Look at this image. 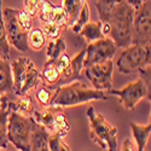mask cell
Listing matches in <instances>:
<instances>
[{
    "instance_id": "25",
    "label": "cell",
    "mask_w": 151,
    "mask_h": 151,
    "mask_svg": "<svg viewBox=\"0 0 151 151\" xmlns=\"http://www.w3.org/2000/svg\"><path fill=\"white\" fill-rule=\"evenodd\" d=\"M85 55H86V48H83L81 52H79L75 57L70 59V69H71V75L70 80H81V74L83 70V60H85Z\"/></svg>"
},
{
    "instance_id": "17",
    "label": "cell",
    "mask_w": 151,
    "mask_h": 151,
    "mask_svg": "<svg viewBox=\"0 0 151 151\" xmlns=\"http://www.w3.org/2000/svg\"><path fill=\"white\" fill-rule=\"evenodd\" d=\"M14 91V80L10 60L0 58V94H9Z\"/></svg>"
},
{
    "instance_id": "2",
    "label": "cell",
    "mask_w": 151,
    "mask_h": 151,
    "mask_svg": "<svg viewBox=\"0 0 151 151\" xmlns=\"http://www.w3.org/2000/svg\"><path fill=\"white\" fill-rule=\"evenodd\" d=\"M134 9L126 1H122L109 19V37L115 42L117 48H124L132 44Z\"/></svg>"
},
{
    "instance_id": "20",
    "label": "cell",
    "mask_w": 151,
    "mask_h": 151,
    "mask_svg": "<svg viewBox=\"0 0 151 151\" xmlns=\"http://www.w3.org/2000/svg\"><path fill=\"white\" fill-rule=\"evenodd\" d=\"M86 3V0H62V7L68 16V27L70 28L75 19L78 18L80 11Z\"/></svg>"
},
{
    "instance_id": "14",
    "label": "cell",
    "mask_w": 151,
    "mask_h": 151,
    "mask_svg": "<svg viewBox=\"0 0 151 151\" xmlns=\"http://www.w3.org/2000/svg\"><path fill=\"white\" fill-rule=\"evenodd\" d=\"M50 132L42 124L37 123L35 121V124L32 131L30 135V150L33 151H47L48 150V138Z\"/></svg>"
},
{
    "instance_id": "5",
    "label": "cell",
    "mask_w": 151,
    "mask_h": 151,
    "mask_svg": "<svg viewBox=\"0 0 151 151\" xmlns=\"http://www.w3.org/2000/svg\"><path fill=\"white\" fill-rule=\"evenodd\" d=\"M35 124L32 116L11 110L7 117V139L17 150L30 151V135Z\"/></svg>"
},
{
    "instance_id": "1",
    "label": "cell",
    "mask_w": 151,
    "mask_h": 151,
    "mask_svg": "<svg viewBox=\"0 0 151 151\" xmlns=\"http://www.w3.org/2000/svg\"><path fill=\"white\" fill-rule=\"evenodd\" d=\"M108 97L103 91H98L90 87L81 80H74L64 86H59L55 90L50 100V106L67 108L79 104H85L92 100H106Z\"/></svg>"
},
{
    "instance_id": "13",
    "label": "cell",
    "mask_w": 151,
    "mask_h": 151,
    "mask_svg": "<svg viewBox=\"0 0 151 151\" xmlns=\"http://www.w3.org/2000/svg\"><path fill=\"white\" fill-rule=\"evenodd\" d=\"M37 14L44 23H55L60 27L68 26V16L64 9L62 6H57L50 0H45Z\"/></svg>"
},
{
    "instance_id": "26",
    "label": "cell",
    "mask_w": 151,
    "mask_h": 151,
    "mask_svg": "<svg viewBox=\"0 0 151 151\" xmlns=\"http://www.w3.org/2000/svg\"><path fill=\"white\" fill-rule=\"evenodd\" d=\"M41 75H42V80L47 81L50 85H55L62 79V74L57 69L55 62H46Z\"/></svg>"
},
{
    "instance_id": "24",
    "label": "cell",
    "mask_w": 151,
    "mask_h": 151,
    "mask_svg": "<svg viewBox=\"0 0 151 151\" xmlns=\"http://www.w3.org/2000/svg\"><path fill=\"white\" fill-rule=\"evenodd\" d=\"M27 41H28V47H30L34 51H40L46 44V35L44 34L42 29L34 28L28 32Z\"/></svg>"
},
{
    "instance_id": "8",
    "label": "cell",
    "mask_w": 151,
    "mask_h": 151,
    "mask_svg": "<svg viewBox=\"0 0 151 151\" xmlns=\"http://www.w3.org/2000/svg\"><path fill=\"white\" fill-rule=\"evenodd\" d=\"M151 42V3L145 1L134 10L133 27H132V44L146 45Z\"/></svg>"
},
{
    "instance_id": "35",
    "label": "cell",
    "mask_w": 151,
    "mask_h": 151,
    "mask_svg": "<svg viewBox=\"0 0 151 151\" xmlns=\"http://www.w3.org/2000/svg\"><path fill=\"white\" fill-rule=\"evenodd\" d=\"M50 1H51V3H53V4H56V5H57V4L59 3V1H62V0H50Z\"/></svg>"
},
{
    "instance_id": "6",
    "label": "cell",
    "mask_w": 151,
    "mask_h": 151,
    "mask_svg": "<svg viewBox=\"0 0 151 151\" xmlns=\"http://www.w3.org/2000/svg\"><path fill=\"white\" fill-rule=\"evenodd\" d=\"M151 58V44L138 45L131 44L124 47L120 56L116 58V68L121 74L129 75L139 71L150 64Z\"/></svg>"
},
{
    "instance_id": "4",
    "label": "cell",
    "mask_w": 151,
    "mask_h": 151,
    "mask_svg": "<svg viewBox=\"0 0 151 151\" xmlns=\"http://www.w3.org/2000/svg\"><path fill=\"white\" fill-rule=\"evenodd\" d=\"M87 117L90 121L91 139L102 149L106 151L119 150L117 145V128L110 124L105 117L96 111L93 106L87 109Z\"/></svg>"
},
{
    "instance_id": "28",
    "label": "cell",
    "mask_w": 151,
    "mask_h": 151,
    "mask_svg": "<svg viewBox=\"0 0 151 151\" xmlns=\"http://www.w3.org/2000/svg\"><path fill=\"white\" fill-rule=\"evenodd\" d=\"M63 138L59 133H51L48 138V150L51 151H62V150H65L69 151V146L63 142Z\"/></svg>"
},
{
    "instance_id": "36",
    "label": "cell",
    "mask_w": 151,
    "mask_h": 151,
    "mask_svg": "<svg viewBox=\"0 0 151 151\" xmlns=\"http://www.w3.org/2000/svg\"><path fill=\"white\" fill-rule=\"evenodd\" d=\"M0 104H1V96H0Z\"/></svg>"
},
{
    "instance_id": "11",
    "label": "cell",
    "mask_w": 151,
    "mask_h": 151,
    "mask_svg": "<svg viewBox=\"0 0 151 151\" xmlns=\"http://www.w3.org/2000/svg\"><path fill=\"white\" fill-rule=\"evenodd\" d=\"M117 46L109 36L90 42L86 47V55L83 60V67H88L96 63H103L110 59H114L117 52Z\"/></svg>"
},
{
    "instance_id": "32",
    "label": "cell",
    "mask_w": 151,
    "mask_h": 151,
    "mask_svg": "<svg viewBox=\"0 0 151 151\" xmlns=\"http://www.w3.org/2000/svg\"><path fill=\"white\" fill-rule=\"evenodd\" d=\"M51 91L47 90L46 87H41V88L37 90L36 92V98L39 100V103L42 106H50V100H51Z\"/></svg>"
},
{
    "instance_id": "27",
    "label": "cell",
    "mask_w": 151,
    "mask_h": 151,
    "mask_svg": "<svg viewBox=\"0 0 151 151\" xmlns=\"http://www.w3.org/2000/svg\"><path fill=\"white\" fill-rule=\"evenodd\" d=\"M88 21H90V9H88V4L85 3L83 6H82V9H81V11H80L79 16H78V18L75 19V22L73 23V26H71L70 28H71V30H73L74 33L79 34L80 29H81Z\"/></svg>"
},
{
    "instance_id": "23",
    "label": "cell",
    "mask_w": 151,
    "mask_h": 151,
    "mask_svg": "<svg viewBox=\"0 0 151 151\" xmlns=\"http://www.w3.org/2000/svg\"><path fill=\"white\" fill-rule=\"evenodd\" d=\"M0 58L10 60V44L7 41L5 23L3 18V0H0Z\"/></svg>"
},
{
    "instance_id": "7",
    "label": "cell",
    "mask_w": 151,
    "mask_h": 151,
    "mask_svg": "<svg viewBox=\"0 0 151 151\" xmlns=\"http://www.w3.org/2000/svg\"><path fill=\"white\" fill-rule=\"evenodd\" d=\"M18 11L17 9L5 7L3 10V18L5 23L6 36L10 45H12L19 52L28 51V30L23 28L18 19Z\"/></svg>"
},
{
    "instance_id": "21",
    "label": "cell",
    "mask_w": 151,
    "mask_h": 151,
    "mask_svg": "<svg viewBox=\"0 0 151 151\" xmlns=\"http://www.w3.org/2000/svg\"><path fill=\"white\" fill-rule=\"evenodd\" d=\"M67 50V44L63 37H57V39L51 40L48 42L47 50H46V56H47V62H56Z\"/></svg>"
},
{
    "instance_id": "22",
    "label": "cell",
    "mask_w": 151,
    "mask_h": 151,
    "mask_svg": "<svg viewBox=\"0 0 151 151\" xmlns=\"http://www.w3.org/2000/svg\"><path fill=\"white\" fill-rule=\"evenodd\" d=\"M10 106H11V110H15L26 116H32L33 111H34V105H33L32 99L28 94L18 96V99L16 102H12L10 99Z\"/></svg>"
},
{
    "instance_id": "18",
    "label": "cell",
    "mask_w": 151,
    "mask_h": 151,
    "mask_svg": "<svg viewBox=\"0 0 151 151\" xmlns=\"http://www.w3.org/2000/svg\"><path fill=\"white\" fill-rule=\"evenodd\" d=\"M122 1L124 0H97L96 7L98 11L99 21L102 23H108L111 15Z\"/></svg>"
},
{
    "instance_id": "15",
    "label": "cell",
    "mask_w": 151,
    "mask_h": 151,
    "mask_svg": "<svg viewBox=\"0 0 151 151\" xmlns=\"http://www.w3.org/2000/svg\"><path fill=\"white\" fill-rule=\"evenodd\" d=\"M11 111L10 97L1 94V104H0V149H7V117Z\"/></svg>"
},
{
    "instance_id": "10",
    "label": "cell",
    "mask_w": 151,
    "mask_h": 151,
    "mask_svg": "<svg viewBox=\"0 0 151 151\" xmlns=\"http://www.w3.org/2000/svg\"><path fill=\"white\" fill-rule=\"evenodd\" d=\"M83 70L85 76L91 82L93 88L103 92H109L112 88V71H114L112 59L85 67Z\"/></svg>"
},
{
    "instance_id": "31",
    "label": "cell",
    "mask_w": 151,
    "mask_h": 151,
    "mask_svg": "<svg viewBox=\"0 0 151 151\" xmlns=\"http://www.w3.org/2000/svg\"><path fill=\"white\" fill-rule=\"evenodd\" d=\"M60 26L55 23H45L44 27H42V32L46 35V37H50L51 40L57 39L59 36V30H60Z\"/></svg>"
},
{
    "instance_id": "9",
    "label": "cell",
    "mask_w": 151,
    "mask_h": 151,
    "mask_svg": "<svg viewBox=\"0 0 151 151\" xmlns=\"http://www.w3.org/2000/svg\"><path fill=\"white\" fill-rule=\"evenodd\" d=\"M109 92L119 97L121 104L127 110H133L143 99H150V85H147L142 78H139L138 80L126 85L121 90L111 88Z\"/></svg>"
},
{
    "instance_id": "33",
    "label": "cell",
    "mask_w": 151,
    "mask_h": 151,
    "mask_svg": "<svg viewBox=\"0 0 151 151\" xmlns=\"http://www.w3.org/2000/svg\"><path fill=\"white\" fill-rule=\"evenodd\" d=\"M121 150H131V151H133V150H137V146L133 144V142L129 139V138H127L124 142H123V144H122V146H121Z\"/></svg>"
},
{
    "instance_id": "34",
    "label": "cell",
    "mask_w": 151,
    "mask_h": 151,
    "mask_svg": "<svg viewBox=\"0 0 151 151\" xmlns=\"http://www.w3.org/2000/svg\"><path fill=\"white\" fill-rule=\"evenodd\" d=\"M126 1H127L134 10H137L138 7H139V6L145 1V0H126Z\"/></svg>"
},
{
    "instance_id": "3",
    "label": "cell",
    "mask_w": 151,
    "mask_h": 151,
    "mask_svg": "<svg viewBox=\"0 0 151 151\" xmlns=\"http://www.w3.org/2000/svg\"><path fill=\"white\" fill-rule=\"evenodd\" d=\"M12 80H14V92L16 97L28 94L29 91L35 90L42 81V75L37 70L34 62L28 57H19L10 62Z\"/></svg>"
},
{
    "instance_id": "12",
    "label": "cell",
    "mask_w": 151,
    "mask_h": 151,
    "mask_svg": "<svg viewBox=\"0 0 151 151\" xmlns=\"http://www.w3.org/2000/svg\"><path fill=\"white\" fill-rule=\"evenodd\" d=\"M32 117L37 122L46 127L51 133H59L62 137H65L69 133L70 126L65 114L57 106H50V109L41 114L37 110H34Z\"/></svg>"
},
{
    "instance_id": "16",
    "label": "cell",
    "mask_w": 151,
    "mask_h": 151,
    "mask_svg": "<svg viewBox=\"0 0 151 151\" xmlns=\"http://www.w3.org/2000/svg\"><path fill=\"white\" fill-rule=\"evenodd\" d=\"M129 126H131V129H132V134L134 138L137 150L143 151L147 144V140H149L150 134H151V122L149 121V123L145 126L138 124L135 122H131Z\"/></svg>"
},
{
    "instance_id": "30",
    "label": "cell",
    "mask_w": 151,
    "mask_h": 151,
    "mask_svg": "<svg viewBox=\"0 0 151 151\" xmlns=\"http://www.w3.org/2000/svg\"><path fill=\"white\" fill-rule=\"evenodd\" d=\"M45 0H24V11L32 17L40 11Z\"/></svg>"
},
{
    "instance_id": "29",
    "label": "cell",
    "mask_w": 151,
    "mask_h": 151,
    "mask_svg": "<svg viewBox=\"0 0 151 151\" xmlns=\"http://www.w3.org/2000/svg\"><path fill=\"white\" fill-rule=\"evenodd\" d=\"M55 64L57 67V69L59 70V73L62 74V78H70L71 75V69H70V58L63 53L56 62Z\"/></svg>"
},
{
    "instance_id": "19",
    "label": "cell",
    "mask_w": 151,
    "mask_h": 151,
    "mask_svg": "<svg viewBox=\"0 0 151 151\" xmlns=\"http://www.w3.org/2000/svg\"><path fill=\"white\" fill-rule=\"evenodd\" d=\"M79 34H81V36L85 37L86 42H93L96 40H99L104 37L103 33H102V22H87L85 26L80 29Z\"/></svg>"
}]
</instances>
